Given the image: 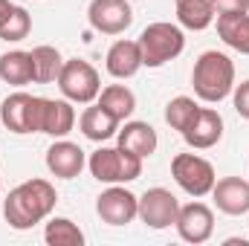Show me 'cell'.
<instances>
[{
    "mask_svg": "<svg viewBox=\"0 0 249 246\" xmlns=\"http://www.w3.org/2000/svg\"><path fill=\"white\" fill-rule=\"evenodd\" d=\"M29 29H32L29 12H26L23 6H15L12 15H9V18L3 20V26H0V38H3V41H23V38L29 35Z\"/></svg>",
    "mask_w": 249,
    "mask_h": 246,
    "instance_id": "26",
    "label": "cell"
},
{
    "mask_svg": "<svg viewBox=\"0 0 249 246\" xmlns=\"http://www.w3.org/2000/svg\"><path fill=\"white\" fill-rule=\"evenodd\" d=\"M87 165V157L84 151L75 145V142H67V139H58L55 145H50L47 151V168L53 177L58 180H75Z\"/></svg>",
    "mask_w": 249,
    "mask_h": 246,
    "instance_id": "13",
    "label": "cell"
},
{
    "mask_svg": "<svg viewBox=\"0 0 249 246\" xmlns=\"http://www.w3.org/2000/svg\"><path fill=\"white\" fill-rule=\"evenodd\" d=\"M177 232L186 244H206L214 232V214L206 203H188L180 206V214H177Z\"/></svg>",
    "mask_w": 249,
    "mask_h": 246,
    "instance_id": "11",
    "label": "cell"
},
{
    "mask_svg": "<svg viewBox=\"0 0 249 246\" xmlns=\"http://www.w3.org/2000/svg\"><path fill=\"white\" fill-rule=\"evenodd\" d=\"M223 136V116L214 110V107H200L194 113V119L183 130V139L186 145H191L194 151H206V148H214Z\"/></svg>",
    "mask_w": 249,
    "mask_h": 246,
    "instance_id": "12",
    "label": "cell"
},
{
    "mask_svg": "<svg viewBox=\"0 0 249 246\" xmlns=\"http://www.w3.org/2000/svg\"><path fill=\"white\" fill-rule=\"evenodd\" d=\"M171 177L177 180V185L191 194V197H206L212 194V188L217 183L214 168L209 159L197 157V154H177L171 159Z\"/></svg>",
    "mask_w": 249,
    "mask_h": 246,
    "instance_id": "6",
    "label": "cell"
},
{
    "mask_svg": "<svg viewBox=\"0 0 249 246\" xmlns=\"http://www.w3.org/2000/svg\"><path fill=\"white\" fill-rule=\"evenodd\" d=\"M191 87H194L197 99H203L209 105L223 102L235 90V64H232V58L226 53H217V50L203 53L194 61V70H191Z\"/></svg>",
    "mask_w": 249,
    "mask_h": 246,
    "instance_id": "2",
    "label": "cell"
},
{
    "mask_svg": "<svg viewBox=\"0 0 249 246\" xmlns=\"http://www.w3.org/2000/svg\"><path fill=\"white\" fill-rule=\"evenodd\" d=\"M214 3V15H247L249 12V0H212Z\"/></svg>",
    "mask_w": 249,
    "mask_h": 246,
    "instance_id": "27",
    "label": "cell"
},
{
    "mask_svg": "<svg viewBox=\"0 0 249 246\" xmlns=\"http://www.w3.org/2000/svg\"><path fill=\"white\" fill-rule=\"evenodd\" d=\"M78 127H81V133L90 142H105V139H110V136L119 133V119L113 113H107L102 105H93V107H87L81 113Z\"/></svg>",
    "mask_w": 249,
    "mask_h": 246,
    "instance_id": "18",
    "label": "cell"
},
{
    "mask_svg": "<svg viewBox=\"0 0 249 246\" xmlns=\"http://www.w3.org/2000/svg\"><path fill=\"white\" fill-rule=\"evenodd\" d=\"M58 90L64 93V99L75 102V105H93L102 93V78L99 70L84 58H70L64 61L61 72H58Z\"/></svg>",
    "mask_w": 249,
    "mask_h": 246,
    "instance_id": "5",
    "label": "cell"
},
{
    "mask_svg": "<svg viewBox=\"0 0 249 246\" xmlns=\"http://www.w3.org/2000/svg\"><path fill=\"white\" fill-rule=\"evenodd\" d=\"M99 105H102L107 113H113L119 122H124V119H130V113L136 110V96H133V90H127L124 84H110V87H105V90L99 93Z\"/></svg>",
    "mask_w": 249,
    "mask_h": 246,
    "instance_id": "23",
    "label": "cell"
},
{
    "mask_svg": "<svg viewBox=\"0 0 249 246\" xmlns=\"http://www.w3.org/2000/svg\"><path fill=\"white\" fill-rule=\"evenodd\" d=\"M139 50H142V67H162V64L174 61L183 50H186V35L177 23H151L142 29L139 35Z\"/></svg>",
    "mask_w": 249,
    "mask_h": 246,
    "instance_id": "3",
    "label": "cell"
},
{
    "mask_svg": "<svg viewBox=\"0 0 249 246\" xmlns=\"http://www.w3.org/2000/svg\"><path fill=\"white\" fill-rule=\"evenodd\" d=\"M96 214L107 226H127L139 217V197L124 185H110L96 197Z\"/></svg>",
    "mask_w": 249,
    "mask_h": 246,
    "instance_id": "8",
    "label": "cell"
},
{
    "mask_svg": "<svg viewBox=\"0 0 249 246\" xmlns=\"http://www.w3.org/2000/svg\"><path fill=\"white\" fill-rule=\"evenodd\" d=\"M75 124V110L70 99H41V119H38V133L64 139Z\"/></svg>",
    "mask_w": 249,
    "mask_h": 246,
    "instance_id": "14",
    "label": "cell"
},
{
    "mask_svg": "<svg viewBox=\"0 0 249 246\" xmlns=\"http://www.w3.org/2000/svg\"><path fill=\"white\" fill-rule=\"evenodd\" d=\"M177 6V20L183 29L191 32H203L214 23V3L212 0H174Z\"/></svg>",
    "mask_w": 249,
    "mask_h": 246,
    "instance_id": "20",
    "label": "cell"
},
{
    "mask_svg": "<svg viewBox=\"0 0 249 246\" xmlns=\"http://www.w3.org/2000/svg\"><path fill=\"white\" fill-rule=\"evenodd\" d=\"M12 9H15V3H9V0H0V26H3V20L12 15Z\"/></svg>",
    "mask_w": 249,
    "mask_h": 246,
    "instance_id": "29",
    "label": "cell"
},
{
    "mask_svg": "<svg viewBox=\"0 0 249 246\" xmlns=\"http://www.w3.org/2000/svg\"><path fill=\"white\" fill-rule=\"evenodd\" d=\"M212 197H214V206L229 217H241L249 211V183L241 177L217 180L212 188Z\"/></svg>",
    "mask_w": 249,
    "mask_h": 246,
    "instance_id": "15",
    "label": "cell"
},
{
    "mask_svg": "<svg viewBox=\"0 0 249 246\" xmlns=\"http://www.w3.org/2000/svg\"><path fill=\"white\" fill-rule=\"evenodd\" d=\"M180 200L168 188H148L139 197V220L148 229H168L177 223Z\"/></svg>",
    "mask_w": 249,
    "mask_h": 246,
    "instance_id": "9",
    "label": "cell"
},
{
    "mask_svg": "<svg viewBox=\"0 0 249 246\" xmlns=\"http://www.w3.org/2000/svg\"><path fill=\"white\" fill-rule=\"evenodd\" d=\"M0 81L12 84V87H23L35 81V70H32V53L23 50H12L0 55Z\"/></svg>",
    "mask_w": 249,
    "mask_h": 246,
    "instance_id": "19",
    "label": "cell"
},
{
    "mask_svg": "<svg viewBox=\"0 0 249 246\" xmlns=\"http://www.w3.org/2000/svg\"><path fill=\"white\" fill-rule=\"evenodd\" d=\"M55 203H58V194H55L53 183L32 177L9 191V197L3 200V217L12 229L26 232L32 226H38L41 220H47L53 214Z\"/></svg>",
    "mask_w": 249,
    "mask_h": 246,
    "instance_id": "1",
    "label": "cell"
},
{
    "mask_svg": "<svg viewBox=\"0 0 249 246\" xmlns=\"http://www.w3.org/2000/svg\"><path fill=\"white\" fill-rule=\"evenodd\" d=\"M0 191H3V180H0Z\"/></svg>",
    "mask_w": 249,
    "mask_h": 246,
    "instance_id": "30",
    "label": "cell"
},
{
    "mask_svg": "<svg viewBox=\"0 0 249 246\" xmlns=\"http://www.w3.org/2000/svg\"><path fill=\"white\" fill-rule=\"evenodd\" d=\"M105 67L113 78H133L142 67V50L136 41H116L110 50H107V58H105Z\"/></svg>",
    "mask_w": 249,
    "mask_h": 246,
    "instance_id": "16",
    "label": "cell"
},
{
    "mask_svg": "<svg viewBox=\"0 0 249 246\" xmlns=\"http://www.w3.org/2000/svg\"><path fill=\"white\" fill-rule=\"evenodd\" d=\"M90 174L99 183L107 185H122V183H133L142 174V159L136 154H127L122 148H99L90 154L87 159Z\"/></svg>",
    "mask_w": 249,
    "mask_h": 246,
    "instance_id": "4",
    "label": "cell"
},
{
    "mask_svg": "<svg viewBox=\"0 0 249 246\" xmlns=\"http://www.w3.org/2000/svg\"><path fill=\"white\" fill-rule=\"evenodd\" d=\"M87 20L102 35H122L133 23V9L127 0H93L87 9Z\"/></svg>",
    "mask_w": 249,
    "mask_h": 246,
    "instance_id": "10",
    "label": "cell"
},
{
    "mask_svg": "<svg viewBox=\"0 0 249 246\" xmlns=\"http://www.w3.org/2000/svg\"><path fill=\"white\" fill-rule=\"evenodd\" d=\"M44 241L50 246H81L84 232L70 220V217H53L44 229Z\"/></svg>",
    "mask_w": 249,
    "mask_h": 246,
    "instance_id": "24",
    "label": "cell"
},
{
    "mask_svg": "<svg viewBox=\"0 0 249 246\" xmlns=\"http://www.w3.org/2000/svg\"><path fill=\"white\" fill-rule=\"evenodd\" d=\"M217 35L235 53L249 55V12L247 15H223V18H217Z\"/></svg>",
    "mask_w": 249,
    "mask_h": 246,
    "instance_id": "21",
    "label": "cell"
},
{
    "mask_svg": "<svg viewBox=\"0 0 249 246\" xmlns=\"http://www.w3.org/2000/svg\"><path fill=\"white\" fill-rule=\"evenodd\" d=\"M200 110V105L194 102V99H188V96H177V99H171L168 102V107H165V122L171 124L174 130H186L191 119H194V113Z\"/></svg>",
    "mask_w": 249,
    "mask_h": 246,
    "instance_id": "25",
    "label": "cell"
},
{
    "mask_svg": "<svg viewBox=\"0 0 249 246\" xmlns=\"http://www.w3.org/2000/svg\"><path fill=\"white\" fill-rule=\"evenodd\" d=\"M116 136H119V148L127 151V154H136L139 159H148L160 145L157 130L148 122H124V127Z\"/></svg>",
    "mask_w": 249,
    "mask_h": 246,
    "instance_id": "17",
    "label": "cell"
},
{
    "mask_svg": "<svg viewBox=\"0 0 249 246\" xmlns=\"http://www.w3.org/2000/svg\"><path fill=\"white\" fill-rule=\"evenodd\" d=\"M64 67L61 53L50 44H41L32 50V70H35V84H53L58 81V72Z\"/></svg>",
    "mask_w": 249,
    "mask_h": 246,
    "instance_id": "22",
    "label": "cell"
},
{
    "mask_svg": "<svg viewBox=\"0 0 249 246\" xmlns=\"http://www.w3.org/2000/svg\"><path fill=\"white\" fill-rule=\"evenodd\" d=\"M0 119L6 130L12 133H38V119H41V96H29L23 90L12 93L0 105Z\"/></svg>",
    "mask_w": 249,
    "mask_h": 246,
    "instance_id": "7",
    "label": "cell"
},
{
    "mask_svg": "<svg viewBox=\"0 0 249 246\" xmlns=\"http://www.w3.org/2000/svg\"><path fill=\"white\" fill-rule=\"evenodd\" d=\"M232 102H235L238 116L249 119V81H241V84L232 90Z\"/></svg>",
    "mask_w": 249,
    "mask_h": 246,
    "instance_id": "28",
    "label": "cell"
}]
</instances>
